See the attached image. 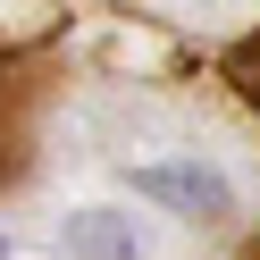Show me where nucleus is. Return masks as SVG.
Masks as SVG:
<instances>
[{
  "label": "nucleus",
  "instance_id": "20e7f679",
  "mask_svg": "<svg viewBox=\"0 0 260 260\" xmlns=\"http://www.w3.org/2000/svg\"><path fill=\"white\" fill-rule=\"evenodd\" d=\"M0 260H9V252H0Z\"/></svg>",
  "mask_w": 260,
  "mask_h": 260
},
{
  "label": "nucleus",
  "instance_id": "f03ea898",
  "mask_svg": "<svg viewBox=\"0 0 260 260\" xmlns=\"http://www.w3.org/2000/svg\"><path fill=\"white\" fill-rule=\"evenodd\" d=\"M68 252H76V260H135V218L84 210V218H68Z\"/></svg>",
  "mask_w": 260,
  "mask_h": 260
},
{
  "label": "nucleus",
  "instance_id": "7ed1b4c3",
  "mask_svg": "<svg viewBox=\"0 0 260 260\" xmlns=\"http://www.w3.org/2000/svg\"><path fill=\"white\" fill-rule=\"evenodd\" d=\"M17 159H25V126L9 109V84H0V176H17Z\"/></svg>",
  "mask_w": 260,
  "mask_h": 260
},
{
  "label": "nucleus",
  "instance_id": "f257e3e1",
  "mask_svg": "<svg viewBox=\"0 0 260 260\" xmlns=\"http://www.w3.org/2000/svg\"><path fill=\"white\" fill-rule=\"evenodd\" d=\"M135 193H143V202L185 210V218H226V210H235V185H226L218 168H202V159H159V168H135Z\"/></svg>",
  "mask_w": 260,
  "mask_h": 260
}]
</instances>
